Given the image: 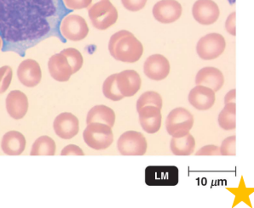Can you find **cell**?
<instances>
[{
    "instance_id": "28",
    "label": "cell",
    "mask_w": 254,
    "mask_h": 208,
    "mask_svg": "<svg viewBox=\"0 0 254 208\" xmlns=\"http://www.w3.org/2000/svg\"><path fill=\"white\" fill-rule=\"evenodd\" d=\"M61 53L64 54L65 57L67 58L70 67L73 71V74L79 72V70L81 69L84 59H83L81 53L78 49L73 48H65Z\"/></svg>"
},
{
    "instance_id": "33",
    "label": "cell",
    "mask_w": 254,
    "mask_h": 208,
    "mask_svg": "<svg viewBox=\"0 0 254 208\" xmlns=\"http://www.w3.org/2000/svg\"><path fill=\"white\" fill-rule=\"evenodd\" d=\"M196 156H221L220 149L217 145H206L195 153Z\"/></svg>"
},
{
    "instance_id": "31",
    "label": "cell",
    "mask_w": 254,
    "mask_h": 208,
    "mask_svg": "<svg viewBox=\"0 0 254 208\" xmlns=\"http://www.w3.org/2000/svg\"><path fill=\"white\" fill-rule=\"evenodd\" d=\"M92 0H63L64 5L70 10L88 8Z\"/></svg>"
},
{
    "instance_id": "4",
    "label": "cell",
    "mask_w": 254,
    "mask_h": 208,
    "mask_svg": "<svg viewBox=\"0 0 254 208\" xmlns=\"http://www.w3.org/2000/svg\"><path fill=\"white\" fill-rule=\"evenodd\" d=\"M85 144L96 151L106 150L114 141L112 127L100 123L87 124L83 133Z\"/></svg>"
},
{
    "instance_id": "19",
    "label": "cell",
    "mask_w": 254,
    "mask_h": 208,
    "mask_svg": "<svg viewBox=\"0 0 254 208\" xmlns=\"http://www.w3.org/2000/svg\"><path fill=\"white\" fill-rule=\"evenodd\" d=\"M48 68L51 76L58 82H67L73 75V71L67 58L62 53L54 54L50 58Z\"/></svg>"
},
{
    "instance_id": "15",
    "label": "cell",
    "mask_w": 254,
    "mask_h": 208,
    "mask_svg": "<svg viewBox=\"0 0 254 208\" xmlns=\"http://www.w3.org/2000/svg\"><path fill=\"white\" fill-rule=\"evenodd\" d=\"M142 82L134 70H126L116 75V85L124 97H131L139 91Z\"/></svg>"
},
{
    "instance_id": "36",
    "label": "cell",
    "mask_w": 254,
    "mask_h": 208,
    "mask_svg": "<svg viewBox=\"0 0 254 208\" xmlns=\"http://www.w3.org/2000/svg\"><path fill=\"white\" fill-rule=\"evenodd\" d=\"M224 103H236V89H232L225 95L224 98Z\"/></svg>"
},
{
    "instance_id": "6",
    "label": "cell",
    "mask_w": 254,
    "mask_h": 208,
    "mask_svg": "<svg viewBox=\"0 0 254 208\" xmlns=\"http://www.w3.org/2000/svg\"><path fill=\"white\" fill-rule=\"evenodd\" d=\"M179 170L175 166H148L145 168V183L148 186H176Z\"/></svg>"
},
{
    "instance_id": "35",
    "label": "cell",
    "mask_w": 254,
    "mask_h": 208,
    "mask_svg": "<svg viewBox=\"0 0 254 208\" xmlns=\"http://www.w3.org/2000/svg\"><path fill=\"white\" fill-rule=\"evenodd\" d=\"M225 28L229 34L232 36H236V12L231 13L229 15L227 21L225 22Z\"/></svg>"
},
{
    "instance_id": "30",
    "label": "cell",
    "mask_w": 254,
    "mask_h": 208,
    "mask_svg": "<svg viewBox=\"0 0 254 208\" xmlns=\"http://www.w3.org/2000/svg\"><path fill=\"white\" fill-rule=\"evenodd\" d=\"M236 136H230L224 139L221 145L220 154L222 156H236Z\"/></svg>"
},
{
    "instance_id": "21",
    "label": "cell",
    "mask_w": 254,
    "mask_h": 208,
    "mask_svg": "<svg viewBox=\"0 0 254 208\" xmlns=\"http://www.w3.org/2000/svg\"><path fill=\"white\" fill-rule=\"evenodd\" d=\"M1 147L6 155L19 156L24 151L26 139L20 132L9 131L3 135L1 142Z\"/></svg>"
},
{
    "instance_id": "16",
    "label": "cell",
    "mask_w": 254,
    "mask_h": 208,
    "mask_svg": "<svg viewBox=\"0 0 254 208\" xmlns=\"http://www.w3.org/2000/svg\"><path fill=\"white\" fill-rule=\"evenodd\" d=\"M216 96L214 91L202 85H196L189 94V101L199 111H207L214 105Z\"/></svg>"
},
{
    "instance_id": "25",
    "label": "cell",
    "mask_w": 254,
    "mask_h": 208,
    "mask_svg": "<svg viewBox=\"0 0 254 208\" xmlns=\"http://www.w3.org/2000/svg\"><path fill=\"white\" fill-rule=\"evenodd\" d=\"M236 103L225 104L224 109L221 111L218 116V124L223 129H236Z\"/></svg>"
},
{
    "instance_id": "37",
    "label": "cell",
    "mask_w": 254,
    "mask_h": 208,
    "mask_svg": "<svg viewBox=\"0 0 254 208\" xmlns=\"http://www.w3.org/2000/svg\"><path fill=\"white\" fill-rule=\"evenodd\" d=\"M3 48V40H2V38L0 36V50L2 49Z\"/></svg>"
},
{
    "instance_id": "1",
    "label": "cell",
    "mask_w": 254,
    "mask_h": 208,
    "mask_svg": "<svg viewBox=\"0 0 254 208\" xmlns=\"http://www.w3.org/2000/svg\"><path fill=\"white\" fill-rule=\"evenodd\" d=\"M72 10L63 0H0V36L3 51L24 56L28 48L50 37L65 42L62 20Z\"/></svg>"
},
{
    "instance_id": "2",
    "label": "cell",
    "mask_w": 254,
    "mask_h": 208,
    "mask_svg": "<svg viewBox=\"0 0 254 208\" xmlns=\"http://www.w3.org/2000/svg\"><path fill=\"white\" fill-rule=\"evenodd\" d=\"M109 50L116 61L135 63L142 57L143 47L142 42L130 32L121 30L110 38Z\"/></svg>"
},
{
    "instance_id": "13",
    "label": "cell",
    "mask_w": 254,
    "mask_h": 208,
    "mask_svg": "<svg viewBox=\"0 0 254 208\" xmlns=\"http://www.w3.org/2000/svg\"><path fill=\"white\" fill-rule=\"evenodd\" d=\"M53 127L55 133L62 139H73L79 133V119L72 113L64 112L56 118Z\"/></svg>"
},
{
    "instance_id": "23",
    "label": "cell",
    "mask_w": 254,
    "mask_h": 208,
    "mask_svg": "<svg viewBox=\"0 0 254 208\" xmlns=\"http://www.w3.org/2000/svg\"><path fill=\"white\" fill-rule=\"evenodd\" d=\"M194 147L195 140L190 133L180 138H173L170 144L171 151L175 156H190Z\"/></svg>"
},
{
    "instance_id": "10",
    "label": "cell",
    "mask_w": 254,
    "mask_h": 208,
    "mask_svg": "<svg viewBox=\"0 0 254 208\" xmlns=\"http://www.w3.org/2000/svg\"><path fill=\"white\" fill-rule=\"evenodd\" d=\"M182 11L181 4L177 0H161L153 8L154 18L163 24L178 21L181 17Z\"/></svg>"
},
{
    "instance_id": "5",
    "label": "cell",
    "mask_w": 254,
    "mask_h": 208,
    "mask_svg": "<svg viewBox=\"0 0 254 208\" xmlns=\"http://www.w3.org/2000/svg\"><path fill=\"white\" fill-rule=\"evenodd\" d=\"M194 125V117L185 108H176L170 112L166 120L167 133L173 138H180L190 133Z\"/></svg>"
},
{
    "instance_id": "7",
    "label": "cell",
    "mask_w": 254,
    "mask_h": 208,
    "mask_svg": "<svg viewBox=\"0 0 254 208\" xmlns=\"http://www.w3.org/2000/svg\"><path fill=\"white\" fill-rule=\"evenodd\" d=\"M60 33L65 40L78 42L87 37L89 27L82 16L71 14L66 15L61 21Z\"/></svg>"
},
{
    "instance_id": "14",
    "label": "cell",
    "mask_w": 254,
    "mask_h": 208,
    "mask_svg": "<svg viewBox=\"0 0 254 208\" xmlns=\"http://www.w3.org/2000/svg\"><path fill=\"white\" fill-rule=\"evenodd\" d=\"M17 77L21 84L26 87H35L42 79L40 64L32 59H27L19 65Z\"/></svg>"
},
{
    "instance_id": "3",
    "label": "cell",
    "mask_w": 254,
    "mask_h": 208,
    "mask_svg": "<svg viewBox=\"0 0 254 208\" xmlns=\"http://www.w3.org/2000/svg\"><path fill=\"white\" fill-rule=\"evenodd\" d=\"M87 9L91 24L98 30H106L118 20V11L110 0H92Z\"/></svg>"
},
{
    "instance_id": "12",
    "label": "cell",
    "mask_w": 254,
    "mask_h": 208,
    "mask_svg": "<svg viewBox=\"0 0 254 208\" xmlns=\"http://www.w3.org/2000/svg\"><path fill=\"white\" fill-rule=\"evenodd\" d=\"M143 71L148 79L161 81L169 75V61L162 54H153L144 62Z\"/></svg>"
},
{
    "instance_id": "9",
    "label": "cell",
    "mask_w": 254,
    "mask_h": 208,
    "mask_svg": "<svg viewBox=\"0 0 254 208\" xmlns=\"http://www.w3.org/2000/svg\"><path fill=\"white\" fill-rule=\"evenodd\" d=\"M226 47L224 37L219 34H209L202 37L196 45L198 55L202 60L210 61L219 57Z\"/></svg>"
},
{
    "instance_id": "32",
    "label": "cell",
    "mask_w": 254,
    "mask_h": 208,
    "mask_svg": "<svg viewBox=\"0 0 254 208\" xmlns=\"http://www.w3.org/2000/svg\"><path fill=\"white\" fill-rule=\"evenodd\" d=\"M148 0H121L123 6L130 11H139L145 6Z\"/></svg>"
},
{
    "instance_id": "11",
    "label": "cell",
    "mask_w": 254,
    "mask_h": 208,
    "mask_svg": "<svg viewBox=\"0 0 254 208\" xmlns=\"http://www.w3.org/2000/svg\"><path fill=\"white\" fill-rule=\"evenodd\" d=\"M192 14L198 23L212 25L218 21L220 10L212 0H197L193 5Z\"/></svg>"
},
{
    "instance_id": "22",
    "label": "cell",
    "mask_w": 254,
    "mask_h": 208,
    "mask_svg": "<svg viewBox=\"0 0 254 208\" xmlns=\"http://www.w3.org/2000/svg\"><path fill=\"white\" fill-rule=\"evenodd\" d=\"M92 123H100L112 127L115 123V112L112 109L103 105L94 106L88 112L86 118V124Z\"/></svg>"
},
{
    "instance_id": "29",
    "label": "cell",
    "mask_w": 254,
    "mask_h": 208,
    "mask_svg": "<svg viewBox=\"0 0 254 208\" xmlns=\"http://www.w3.org/2000/svg\"><path fill=\"white\" fill-rule=\"evenodd\" d=\"M12 77L11 67L9 66L0 67V94H3L9 88L12 81Z\"/></svg>"
},
{
    "instance_id": "20",
    "label": "cell",
    "mask_w": 254,
    "mask_h": 208,
    "mask_svg": "<svg viewBox=\"0 0 254 208\" xmlns=\"http://www.w3.org/2000/svg\"><path fill=\"white\" fill-rule=\"evenodd\" d=\"M195 83L196 85L206 86L214 92H217L224 85V74L218 68L204 67L197 73Z\"/></svg>"
},
{
    "instance_id": "17",
    "label": "cell",
    "mask_w": 254,
    "mask_h": 208,
    "mask_svg": "<svg viewBox=\"0 0 254 208\" xmlns=\"http://www.w3.org/2000/svg\"><path fill=\"white\" fill-rule=\"evenodd\" d=\"M161 109L154 106H146L138 111L140 125L146 133H155L161 129Z\"/></svg>"
},
{
    "instance_id": "26",
    "label": "cell",
    "mask_w": 254,
    "mask_h": 208,
    "mask_svg": "<svg viewBox=\"0 0 254 208\" xmlns=\"http://www.w3.org/2000/svg\"><path fill=\"white\" fill-rule=\"evenodd\" d=\"M116 75L113 74L107 78L103 85V92L104 96L113 101H120L125 97L121 94L116 85Z\"/></svg>"
},
{
    "instance_id": "18",
    "label": "cell",
    "mask_w": 254,
    "mask_h": 208,
    "mask_svg": "<svg viewBox=\"0 0 254 208\" xmlns=\"http://www.w3.org/2000/svg\"><path fill=\"white\" fill-rule=\"evenodd\" d=\"M6 110L9 116L15 120L24 118L28 111L27 95L21 91H11L7 95Z\"/></svg>"
},
{
    "instance_id": "24",
    "label": "cell",
    "mask_w": 254,
    "mask_h": 208,
    "mask_svg": "<svg viewBox=\"0 0 254 208\" xmlns=\"http://www.w3.org/2000/svg\"><path fill=\"white\" fill-rule=\"evenodd\" d=\"M56 143L49 136L44 135L37 139L31 150V156H54Z\"/></svg>"
},
{
    "instance_id": "27",
    "label": "cell",
    "mask_w": 254,
    "mask_h": 208,
    "mask_svg": "<svg viewBox=\"0 0 254 208\" xmlns=\"http://www.w3.org/2000/svg\"><path fill=\"white\" fill-rule=\"evenodd\" d=\"M146 106H156L157 108L161 110L163 106V101H162L161 94H158L157 92H154V91H148L143 93L136 102L137 112L140 109Z\"/></svg>"
},
{
    "instance_id": "8",
    "label": "cell",
    "mask_w": 254,
    "mask_h": 208,
    "mask_svg": "<svg viewBox=\"0 0 254 208\" xmlns=\"http://www.w3.org/2000/svg\"><path fill=\"white\" fill-rule=\"evenodd\" d=\"M117 147L122 156H143L148 144L142 133L136 131H127L119 138Z\"/></svg>"
},
{
    "instance_id": "34",
    "label": "cell",
    "mask_w": 254,
    "mask_h": 208,
    "mask_svg": "<svg viewBox=\"0 0 254 208\" xmlns=\"http://www.w3.org/2000/svg\"><path fill=\"white\" fill-rule=\"evenodd\" d=\"M62 156H84L85 153L81 149L74 145H67L61 152Z\"/></svg>"
}]
</instances>
